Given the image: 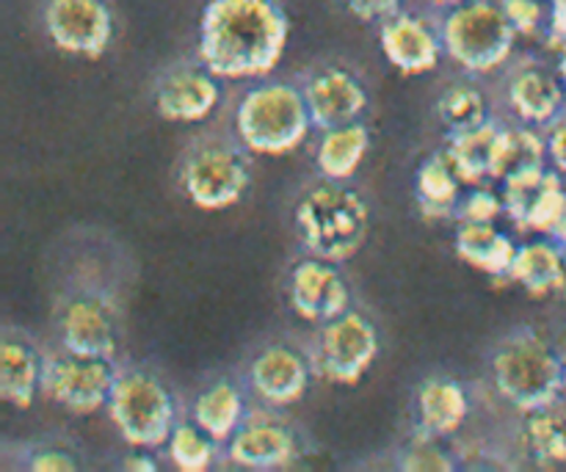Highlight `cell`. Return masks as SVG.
Instances as JSON below:
<instances>
[{
	"instance_id": "obj_4",
	"label": "cell",
	"mask_w": 566,
	"mask_h": 472,
	"mask_svg": "<svg viewBox=\"0 0 566 472\" xmlns=\"http://www.w3.org/2000/svg\"><path fill=\"white\" fill-rule=\"evenodd\" d=\"M313 116L307 97L287 83H265L241 99L235 114L243 147L260 155L293 153L307 138Z\"/></svg>"
},
{
	"instance_id": "obj_10",
	"label": "cell",
	"mask_w": 566,
	"mask_h": 472,
	"mask_svg": "<svg viewBox=\"0 0 566 472\" xmlns=\"http://www.w3.org/2000/svg\"><path fill=\"white\" fill-rule=\"evenodd\" d=\"M379 354L374 324L359 313H343L324 326L318 346L321 370L337 385H357Z\"/></svg>"
},
{
	"instance_id": "obj_24",
	"label": "cell",
	"mask_w": 566,
	"mask_h": 472,
	"mask_svg": "<svg viewBox=\"0 0 566 472\" xmlns=\"http://www.w3.org/2000/svg\"><path fill=\"white\" fill-rule=\"evenodd\" d=\"M368 147V127L359 125V122L332 127V130L324 133V138L318 144V155H315L321 175L326 180H348L359 169Z\"/></svg>"
},
{
	"instance_id": "obj_32",
	"label": "cell",
	"mask_w": 566,
	"mask_h": 472,
	"mask_svg": "<svg viewBox=\"0 0 566 472\" xmlns=\"http://www.w3.org/2000/svg\"><path fill=\"white\" fill-rule=\"evenodd\" d=\"M401 470L409 472H451L453 464L446 453L437 448V442L431 440V434H426L420 440H415L409 445V451L403 453L401 459Z\"/></svg>"
},
{
	"instance_id": "obj_21",
	"label": "cell",
	"mask_w": 566,
	"mask_h": 472,
	"mask_svg": "<svg viewBox=\"0 0 566 472\" xmlns=\"http://www.w3.org/2000/svg\"><path fill=\"white\" fill-rule=\"evenodd\" d=\"M509 280L520 282L531 296H551L564 285V249L562 243L534 241L517 249Z\"/></svg>"
},
{
	"instance_id": "obj_13",
	"label": "cell",
	"mask_w": 566,
	"mask_h": 472,
	"mask_svg": "<svg viewBox=\"0 0 566 472\" xmlns=\"http://www.w3.org/2000/svg\"><path fill=\"white\" fill-rule=\"evenodd\" d=\"M304 97H307L313 125L324 127V130L348 125L368 105V94H365L363 83L352 72L337 70V66L315 72L307 81Z\"/></svg>"
},
{
	"instance_id": "obj_40",
	"label": "cell",
	"mask_w": 566,
	"mask_h": 472,
	"mask_svg": "<svg viewBox=\"0 0 566 472\" xmlns=\"http://www.w3.org/2000/svg\"><path fill=\"white\" fill-rule=\"evenodd\" d=\"M558 53H562V59H558V75H562V81L566 86V42L558 48Z\"/></svg>"
},
{
	"instance_id": "obj_31",
	"label": "cell",
	"mask_w": 566,
	"mask_h": 472,
	"mask_svg": "<svg viewBox=\"0 0 566 472\" xmlns=\"http://www.w3.org/2000/svg\"><path fill=\"white\" fill-rule=\"evenodd\" d=\"M440 119L453 133H468L486 122V103L479 88L473 86H451L440 97Z\"/></svg>"
},
{
	"instance_id": "obj_35",
	"label": "cell",
	"mask_w": 566,
	"mask_h": 472,
	"mask_svg": "<svg viewBox=\"0 0 566 472\" xmlns=\"http://www.w3.org/2000/svg\"><path fill=\"white\" fill-rule=\"evenodd\" d=\"M348 11L354 17L365 22H374V20H387L390 14H396L401 0H343Z\"/></svg>"
},
{
	"instance_id": "obj_30",
	"label": "cell",
	"mask_w": 566,
	"mask_h": 472,
	"mask_svg": "<svg viewBox=\"0 0 566 472\" xmlns=\"http://www.w3.org/2000/svg\"><path fill=\"white\" fill-rule=\"evenodd\" d=\"M169 457L177 470L205 472L216 459V440L199 426H177L169 437Z\"/></svg>"
},
{
	"instance_id": "obj_7",
	"label": "cell",
	"mask_w": 566,
	"mask_h": 472,
	"mask_svg": "<svg viewBox=\"0 0 566 472\" xmlns=\"http://www.w3.org/2000/svg\"><path fill=\"white\" fill-rule=\"evenodd\" d=\"M249 188V164L230 144H205L182 166V191L197 208L224 210L241 202Z\"/></svg>"
},
{
	"instance_id": "obj_43",
	"label": "cell",
	"mask_w": 566,
	"mask_h": 472,
	"mask_svg": "<svg viewBox=\"0 0 566 472\" xmlns=\"http://www.w3.org/2000/svg\"><path fill=\"white\" fill-rule=\"evenodd\" d=\"M564 396H566V365H564Z\"/></svg>"
},
{
	"instance_id": "obj_17",
	"label": "cell",
	"mask_w": 566,
	"mask_h": 472,
	"mask_svg": "<svg viewBox=\"0 0 566 472\" xmlns=\"http://www.w3.org/2000/svg\"><path fill=\"white\" fill-rule=\"evenodd\" d=\"M227 457L243 470H282L296 459V440L280 423H243L232 434Z\"/></svg>"
},
{
	"instance_id": "obj_29",
	"label": "cell",
	"mask_w": 566,
	"mask_h": 472,
	"mask_svg": "<svg viewBox=\"0 0 566 472\" xmlns=\"http://www.w3.org/2000/svg\"><path fill=\"white\" fill-rule=\"evenodd\" d=\"M523 230L539 232V235L551 238L556 243H566V191L558 177L553 186L542 191V197L531 204L528 216L523 221Z\"/></svg>"
},
{
	"instance_id": "obj_19",
	"label": "cell",
	"mask_w": 566,
	"mask_h": 472,
	"mask_svg": "<svg viewBox=\"0 0 566 472\" xmlns=\"http://www.w3.org/2000/svg\"><path fill=\"white\" fill-rule=\"evenodd\" d=\"M42 370L36 352L25 340L6 335L0 348V398L17 409H28L42 387Z\"/></svg>"
},
{
	"instance_id": "obj_20",
	"label": "cell",
	"mask_w": 566,
	"mask_h": 472,
	"mask_svg": "<svg viewBox=\"0 0 566 472\" xmlns=\"http://www.w3.org/2000/svg\"><path fill=\"white\" fill-rule=\"evenodd\" d=\"M457 254L484 274L509 276L517 258V247L492 224L464 221L457 232Z\"/></svg>"
},
{
	"instance_id": "obj_11",
	"label": "cell",
	"mask_w": 566,
	"mask_h": 472,
	"mask_svg": "<svg viewBox=\"0 0 566 472\" xmlns=\"http://www.w3.org/2000/svg\"><path fill=\"white\" fill-rule=\"evenodd\" d=\"M291 307L298 318L310 324H329L348 313V287L343 276L332 269L329 260L310 258L291 271L287 282Z\"/></svg>"
},
{
	"instance_id": "obj_1",
	"label": "cell",
	"mask_w": 566,
	"mask_h": 472,
	"mask_svg": "<svg viewBox=\"0 0 566 472\" xmlns=\"http://www.w3.org/2000/svg\"><path fill=\"white\" fill-rule=\"evenodd\" d=\"M287 31L274 0H210L199 22V61L227 81L269 75L285 53Z\"/></svg>"
},
{
	"instance_id": "obj_42",
	"label": "cell",
	"mask_w": 566,
	"mask_h": 472,
	"mask_svg": "<svg viewBox=\"0 0 566 472\" xmlns=\"http://www.w3.org/2000/svg\"><path fill=\"white\" fill-rule=\"evenodd\" d=\"M434 3H446V6H457V3H464V0H434Z\"/></svg>"
},
{
	"instance_id": "obj_12",
	"label": "cell",
	"mask_w": 566,
	"mask_h": 472,
	"mask_svg": "<svg viewBox=\"0 0 566 472\" xmlns=\"http://www.w3.org/2000/svg\"><path fill=\"white\" fill-rule=\"evenodd\" d=\"M61 346L86 359H111L116 354L114 310L99 296H77L61 310Z\"/></svg>"
},
{
	"instance_id": "obj_34",
	"label": "cell",
	"mask_w": 566,
	"mask_h": 472,
	"mask_svg": "<svg viewBox=\"0 0 566 472\" xmlns=\"http://www.w3.org/2000/svg\"><path fill=\"white\" fill-rule=\"evenodd\" d=\"M503 11L509 14L512 25L517 28V33H536L545 22V9H542L539 0H501Z\"/></svg>"
},
{
	"instance_id": "obj_41",
	"label": "cell",
	"mask_w": 566,
	"mask_h": 472,
	"mask_svg": "<svg viewBox=\"0 0 566 472\" xmlns=\"http://www.w3.org/2000/svg\"><path fill=\"white\" fill-rule=\"evenodd\" d=\"M562 249H564V285H562V291H558V296L566 298V243Z\"/></svg>"
},
{
	"instance_id": "obj_37",
	"label": "cell",
	"mask_w": 566,
	"mask_h": 472,
	"mask_svg": "<svg viewBox=\"0 0 566 472\" xmlns=\"http://www.w3.org/2000/svg\"><path fill=\"white\" fill-rule=\"evenodd\" d=\"M31 470H59V472H72L77 470L75 459L70 453H61V451H42L31 459Z\"/></svg>"
},
{
	"instance_id": "obj_38",
	"label": "cell",
	"mask_w": 566,
	"mask_h": 472,
	"mask_svg": "<svg viewBox=\"0 0 566 472\" xmlns=\"http://www.w3.org/2000/svg\"><path fill=\"white\" fill-rule=\"evenodd\" d=\"M551 44L566 42V0H551Z\"/></svg>"
},
{
	"instance_id": "obj_25",
	"label": "cell",
	"mask_w": 566,
	"mask_h": 472,
	"mask_svg": "<svg viewBox=\"0 0 566 472\" xmlns=\"http://www.w3.org/2000/svg\"><path fill=\"white\" fill-rule=\"evenodd\" d=\"M193 423L208 431L216 442L232 440L243 423V398L238 387L230 381H219L197 398L193 407Z\"/></svg>"
},
{
	"instance_id": "obj_33",
	"label": "cell",
	"mask_w": 566,
	"mask_h": 472,
	"mask_svg": "<svg viewBox=\"0 0 566 472\" xmlns=\"http://www.w3.org/2000/svg\"><path fill=\"white\" fill-rule=\"evenodd\" d=\"M459 213H462V221H479V224H492L497 216L506 213V204H503V199L497 197V193L484 191V188H481V191L470 193V197L464 199L462 208H459Z\"/></svg>"
},
{
	"instance_id": "obj_8",
	"label": "cell",
	"mask_w": 566,
	"mask_h": 472,
	"mask_svg": "<svg viewBox=\"0 0 566 472\" xmlns=\"http://www.w3.org/2000/svg\"><path fill=\"white\" fill-rule=\"evenodd\" d=\"M42 22L55 48L81 59H99L114 39L108 0H44Z\"/></svg>"
},
{
	"instance_id": "obj_6",
	"label": "cell",
	"mask_w": 566,
	"mask_h": 472,
	"mask_svg": "<svg viewBox=\"0 0 566 472\" xmlns=\"http://www.w3.org/2000/svg\"><path fill=\"white\" fill-rule=\"evenodd\" d=\"M108 412L122 440L133 448H158L175 431V401L164 381L130 370L116 376L108 398Z\"/></svg>"
},
{
	"instance_id": "obj_16",
	"label": "cell",
	"mask_w": 566,
	"mask_h": 472,
	"mask_svg": "<svg viewBox=\"0 0 566 472\" xmlns=\"http://www.w3.org/2000/svg\"><path fill=\"white\" fill-rule=\"evenodd\" d=\"M252 390L271 407H291L304 398L310 387V368L298 352L287 346H271L249 370Z\"/></svg>"
},
{
	"instance_id": "obj_5",
	"label": "cell",
	"mask_w": 566,
	"mask_h": 472,
	"mask_svg": "<svg viewBox=\"0 0 566 472\" xmlns=\"http://www.w3.org/2000/svg\"><path fill=\"white\" fill-rule=\"evenodd\" d=\"M517 28L501 3L464 0L451 9L442 25L448 55L468 72H492L512 55Z\"/></svg>"
},
{
	"instance_id": "obj_18",
	"label": "cell",
	"mask_w": 566,
	"mask_h": 472,
	"mask_svg": "<svg viewBox=\"0 0 566 472\" xmlns=\"http://www.w3.org/2000/svg\"><path fill=\"white\" fill-rule=\"evenodd\" d=\"M564 81L553 77L542 66H525L509 83V103L514 114L523 116L525 122L545 125L556 122L564 108Z\"/></svg>"
},
{
	"instance_id": "obj_9",
	"label": "cell",
	"mask_w": 566,
	"mask_h": 472,
	"mask_svg": "<svg viewBox=\"0 0 566 472\" xmlns=\"http://www.w3.org/2000/svg\"><path fill=\"white\" fill-rule=\"evenodd\" d=\"M116 374L108 359H86L66 354L44 363L42 390L50 401L64 407L66 412L92 415L108 403Z\"/></svg>"
},
{
	"instance_id": "obj_36",
	"label": "cell",
	"mask_w": 566,
	"mask_h": 472,
	"mask_svg": "<svg viewBox=\"0 0 566 472\" xmlns=\"http://www.w3.org/2000/svg\"><path fill=\"white\" fill-rule=\"evenodd\" d=\"M547 153H551L556 171L566 175V111L553 122L551 138H547Z\"/></svg>"
},
{
	"instance_id": "obj_26",
	"label": "cell",
	"mask_w": 566,
	"mask_h": 472,
	"mask_svg": "<svg viewBox=\"0 0 566 472\" xmlns=\"http://www.w3.org/2000/svg\"><path fill=\"white\" fill-rule=\"evenodd\" d=\"M459 188H462V177H459L457 166H453L448 153L431 155L418 169V202L420 210L431 216V219L448 216L457 208Z\"/></svg>"
},
{
	"instance_id": "obj_27",
	"label": "cell",
	"mask_w": 566,
	"mask_h": 472,
	"mask_svg": "<svg viewBox=\"0 0 566 472\" xmlns=\"http://www.w3.org/2000/svg\"><path fill=\"white\" fill-rule=\"evenodd\" d=\"M523 440L539 468H564L566 464V418L553 407L525 412Z\"/></svg>"
},
{
	"instance_id": "obj_39",
	"label": "cell",
	"mask_w": 566,
	"mask_h": 472,
	"mask_svg": "<svg viewBox=\"0 0 566 472\" xmlns=\"http://www.w3.org/2000/svg\"><path fill=\"white\" fill-rule=\"evenodd\" d=\"M125 470L155 472V470H158V464H155L153 459H147V457H127V459H125Z\"/></svg>"
},
{
	"instance_id": "obj_15",
	"label": "cell",
	"mask_w": 566,
	"mask_h": 472,
	"mask_svg": "<svg viewBox=\"0 0 566 472\" xmlns=\"http://www.w3.org/2000/svg\"><path fill=\"white\" fill-rule=\"evenodd\" d=\"M219 103V83L213 72L175 70L155 86V108L169 122H202Z\"/></svg>"
},
{
	"instance_id": "obj_14",
	"label": "cell",
	"mask_w": 566,
	"mask_h": 472,
	"mask_svg": "<svg viewBox=\"0 0 566 472\" xmlns=\"http://www.w3.org/2000/svg\"><path fill=\"white\" fill-rule=\"evenodd\" d=\"M381 50L387 61L403 75H423L440 64V39L412 14L396 11L381 20Z\"/></svg>"
},
{
	"instance_id": "obj_2",
	"label": "cell",
	"mask_w": 566,
	"mask_h": 472,
	"mask_svg": "<svg viewBox=\"0 0 566 472\" xmlns=\"http://www.w3.org/2000/svg\"><path fill=\"white\" fill-rule=\"evenodd\" d=\"M296 227L313 258L346 263L368 238V204L340 180H326L298 199Z\"/></svg>"
},
{
	"instance_id": "obj_3",
	"label": "cell",
	"mask_w": 566,
	"mask_h": 472,
	"mask_svg": "<svg viewBox=\"0 0 566 472\" xmlns=\"http://www.w3.org/2000/svg\"><path fill=\"white\" fill-rule=\"evenodd\" d=\"M492 379L503 401L520 412H534L553 407L564 392V365L545 337L523 329L495 348Z\"/></svg>"
},
{
	"instance_id": "obj_22",
	"label": "cell",
	"mask_w": 566,
	"mask_h": 472,
	"mask_svg": "<svg viewBox=\"0 0 566 472\" xmlns=\"http://www.w3.org/2000/svg\"><path fill=\"white\" fill-rule=\"evenodd\" d=\"M501 136L503 127L495 125V122H484V125L473 127V130L468 133H453L448 155H451L462 182L479 186L481 180L492 177L497 147H501Z\"/></svg>"
},
{
	"instance_id": "obj_23",
	"label": "cell",
	"mask_w": 566,
	"mask_h": 472,
	"mask_svg": "<svg viewBox=\"0 0 566 472\" xmlns=\"http://www.w3.org/2000/svg\"><path fill=\"white\" fill-rule=\"evenodd\" d=\"M418 409L426 434H453L470 412L468 392L451 379H429L418 392Z\"/></svg>"
},
{
	"instance_id": "obj_28",
	"label": "cell",
	"mask_w": 566,
	"mask_h": 472,
	"mask_svg": "<svg viewBox=\"0 0 566 472\" xmlns=\"http://www.w3.org/2000/svg\"><path fill=\"white\" fill-rule=\"evenodd\" d=\"M547 155H551L547 144L534 130H523V127L520 130H503L492 177L506 182L520 175H528V171L545 169Z\"/></svg>"
}]
</instances>
